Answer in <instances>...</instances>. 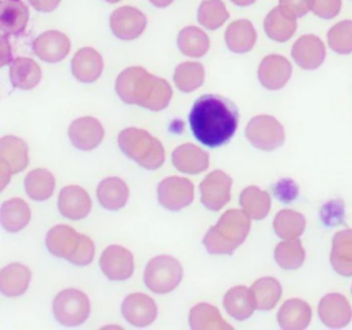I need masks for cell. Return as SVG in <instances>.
<instances>
[{
    "mask_svg": "<svg viewBox=\"0 0 352 330\" xmlns=\"http://www.w3.org/2000/svg\"><path fill=\"white\" fill-rule=\"evenodd\" d=\"M206 72L199 62H184L175 72V82L181 92L190 93L203 85Z\"/></svg>",
    "mask_w": 352,
    "mask_h": 330,
    "instance_id": "cell-40",
    "label": "cell"
},
{
    "mask_svg": "<svg viewBox=\"0 0 352 330\" xmlns=\"http://www.w3.org/2000/svg\"><path fill=\"white\" fill-rule=\"evenodd\" d=\"M240 206L252 219H265L271 209V196L257 186H249L240 194Z\"/></svg>",
    "mask_w": 352,
    "mask_h": 330,
    "instance_id": "cell-34",
    "label": "cell"
},
{
    "mask_svg": "<svg viewBox=\"0 0 352 330\" xmlns=\"http://www.w3.org/2000/svg\"><path fill=\"white\" fill-rule=\"evenodd\" d=\"M29 8L23 0H1L0 26L3 34L8 36L22 35L29 22Z\"/></svg>",
    "mask_w": 352,
    "mask_h": 330,
    "instance_id": "cell-19",
    "label": "cell"
},
{
    "mask_svg": "<svg viewBox=\"0 0 352 330\" xmlns=\"http://www.w3.org/2000/svg\"><path fill=\"white\" fill-rule=\"evenodd\" d=\"M190 327L192 330H231L232 327L222 319L219 311L208 303H199L190 311Z\"/></svg>",
    "mask_w": 352,
    "mask_h": 330,
    "instance_id": "cell-33",
    "label": "cell"
},
{
    "mask_svg": "<svg viewBox=\"0 0 352 330\" xmlns=\"http://www.w3.org/2000/svg\"><path fill=\"white\" fill-rule=\"evenodd\" d=\"M159 203L168 210H181L194 200V185L184 177H168L157 186Z\"/></svg>",
    "mask_w": 352,
    "mask_h": 330,
    "instance_id": "cell-8",
    "label": "cell"
},
{
    "mask_svg": "<svg viewBox=\"0 0 352 330\" xmlns=\"http://www.w3.org/2000/svg\"><path fill=\"white\" fill-rule=\"evenodd\" d=\"M72 43L61 31L50 30L41 34L34 43L32 51L44 62L57 63L69 54Z\"/></svg>",
    "mask_w": 352,
    "mask_h": 330,
    "instance_id": "cell-13",
    "label": "cell"
},
{
    "mask_svg": "<svg viewBox=\"0 0 352 330\" xmlns=\"http://www.w3.org/2000/svg\"><path fill=\"white\" fill-rule=\"evenodd\" d=\"M306 259V252L300 239L284 240L275 249V261L284 270H298Z\"/></svg>",
    "mask_w": 352,
    "mask_h": 330,
    "instance_id": "cell-39",
    "label": "cell"
},
{
    "mask_svg": "<svg viewBox=\"0 0 352 330\" xmlns=\"http://www.w3.org/2000/svg\"><path fill=\"white\" fill-rule=\"evenodd\" d=\"M325 45L316 35H303L293 44L292 57L303 70H316L325 61Z\"/></svg>",
    "mask_w": 352,
    "mask_h": 330,
    "instance_id": "cell-15",
    "label": "cell"
},
{
    "mask_svg": "<svg viewBox=\"0 0 352 330\" xmlns=\"http://www.w3.org/2000/svg\"><path fill=\"white\" fill-rule=\"evenodd\" d=\"M225 39L230 51L234 53H247L256 44L257 32L250 21L238 20L232 22L226 29Z\"/></svg>",
    "mask_w": 352,
    "mask_h": 330,
    "instance_id": "cell-30",
    "label": "cell"
},
{
    "mask_svg": "<svg viewBox=\"0 0 352 330\" xmlns=\"http://www.w3.org/2000/svg\"><path fill=\"white\" fill-rule=\"evenodd\" d=\"M110 26L116 38L122 41H133L144 34L147 19L135 7H120L113 12Z\"/></svg>",
    "mask_w": 352,
    "mask_h": 330,
    "instance_id": "cell-11",
    "label": "cell"
},
{
    "mask_svg": "<svg viewBox=\"0 0 352 330\" xmlns=\"http://www.w3.org/2000/svg\"><path fill=\"white\" fill-rule=\"evenodd\" d=\"M275 194L281 201L289 203L298 195V187L290 179H283V181H280L279 185H276Z\"/></svg>",
    "mask_w": 352,
    "mask_h": 330,
    "instance_id": "cell-49",
    "label": "cell"
},
{
    "mask_svg": "<svg viewBox=\"0 0 352 330\" xmlns=\"http://www.w3.org/2000/svg\"><path fill=\"white\" fill-rule=\"evenodd\" d=\"M56 187L54 175L47 169H35L26 175L25 188L32 200L43 201L53 195Z\"/></svg>",
    "mask_w": 352,
    "mask_h": 330,
    "instance_id": "cell-37",
    "label": "cell"
},
{
    "mask_svg": "<svg viewBox=\"0 0 352 330\" xmlns=\"http://www.w3.org/2000/svg\"><path fill=\"white\" fill-rule=\"evenodd\" d=\"M92 200L80 186H66L58 196V209L69 219L79 221L89 214Z\"/></svg>",
    "mask_w": 352,
    "mask_h": 330,
    "instance_id": "cell-18",
    "label": "cell"
},
{
    "mask_svg": "<svg viewBox=\"0 0 352 330\" xmlns=\"http://www.w3.org/2000/svg\"><path fill=\"white\" fill-rule=\"evenodd\" d=\"M223 306L228 311V315L239 321L249 319L253 315V312L257 309L256 299L252 289L247 288L244 285L230 289L225 294Z\"/></svg>",
    "mask_w": 352,
    "mask_h": 330,
    "instance_id": "cell-27",
    "label": "cell"
},
{
    "mask_svg": "<svg viewBox=\"0 0 352 330\" xmlns=\"http://www.w3.org/2000/svg\"><path fill=\"white\" fill-rule=\"evenodd\" d=\"M79 241H80V234H78L74 228L66 225L53 227L45 237L47 248L53 256L65 258L67 261L76 250Z\"/></svg>",
    "mask_w": 352,
    "mask_h": 330,
    "instance_id": "cell-26",
    "label": "cell"
},
{
    "mask_svg": "<svg viewBox=\"0 0 352 330\" xmlns=\"http://www.w3.org/2000/svg\"><path fill=\"white\" fill-rule=\"evenodd\" d=\"M91 303L87 294L78 289H65L53 300V315L66 327H78L88 319Z\"/></svg>",
    "mask_w": 352,
    "mask_h": 330,
    "instance_id": "cell-5",
    "label": "cell"
},
{
    "mask_svg": "<svg viewBox=\"0 0 352 330\" xmlns=\"http://www.w3.org/2000/svg\"><path fill=\"white\" fill-rule=\"evenodd\" d=\"M306 218L293 209H283L274 219V230L283 240L298 239L305 232Z\"/></svg>",
    "mask_w": 352,
    "mask_h": 330,
    "instance_id": "cell-36",
    "label": "cell"
},
{
    "mask_svg": "<svg viewBox=\"0 0 352 330\" xmlns=\"http://www.w3.org/2000/svg\"><path fill=\"white\" fill-rule=\"evenodd\" d=\"M104 1H107V3H111V4H115V3H118V1H120V0H104Z\"/></svg>",
    "mask_w": 352,
    "mask_h": 330,
    "instance_id": "cell-54",
    "label": "cell"
},
{
    "mask_svg": "<svg viewBox=\"0 0 352 330\" xmlns=\"http://www.w3.org/2000/svg\"><path fill=\"white\" fill-rule=\"evenodd\" d=\"M351 292H352V288H351Z\"/></svg>",
    "mask_w": 352,
    "mask_h": 330,
    "instance_id": "cell-55",
    "label": "cell"
},
{
    "mask_svg": "<svg viewBox=\"0 0 352 330\" xmlns=\"http://www.w3.org/2000/svg\"><path fill=\"white\" fill-rule=\"evenodd\" d=\"M231 1L238 7H248V6H252L256 0H231Z\"/></svg>",
    "mask_w": 352,
    "mask_h": 330,
    "instance_id": "cell-53",
    "label": "cell"
},
{
    "mask_svg": "<svg viewBox=\"0 0 352 330\" xmlns=\"http://www.w3.org/2000/svg\"><path fill=\"white\" fill-rule=\"evenodd\" d=\"M172 1L173 0H150V3L153 6H155L156 8H166L172 4Z\"/></svg>",
    "mask_w": 352,
    "mask_h": 330,
    "instance_id": "cell-52",
    "label": "cell"
},
{
    "mask_svg": "<svg viewBox=\"0 0 352 330\" xmlns=\"http://www.w3.org/2000/svg\"><path fill=\"white\" fill-rule=\"evenodd\" d=\"M172 162L179 172L186 175H199L207 170L209 155L195 144H185L178 146L172 155Z\"/></svg>",
    "mask_w": 352,
    "mask_h": 330,
    "instance_id": "cell-23",
    "label": "cell"
},
{
    "mask_svg": "<svg viewBox=\"0 0 352 330\" xmlns=\"http://www.w3.org/2000/svg\"><path fill=\"white\" fill-rule=\"evenodd\" d=\"M97 197L104 209L118 210L126 204L129 190L123 179L118 177H109L98 185Z\"/></svg>",
    "mask_w": 352,
    "mask_h": 330,
    "instance_id": "cell-31",
    "label": "cell"
},
{
    "mask_svg": "<svg viewBox=\"0 0 352 330\" xmlns=\"http://www.w3.org/2000/svg\"><path fill=\"white\" fill-rule=\"evenodd\" d=\"M342 0H314L312 13L324 20H331L340 14Z\"/></svg>",
    "mask_w": 352,
    "mask_h": 330,
    "instance_id": "cell-47",
    "label": "cell"
},
{
    "mask_svg": "<svg viewBox=\"0 0 352 330\" xmlns=\"http://www.w3.org/2000/svg\"><path fill=\"white\" fill-rule=\"evenodd\" d=\"M10 76L14 88L30 91L42 80V69L32 58L20 57L12 62Z\"/></svg>",
    "mask_w": 352,
    "mask_h": 330,
    "instance_id": "cell-29",
    "label": "cell"
},
{
    "mask_svg": "<svg viewBox=\"0 0 352 330\" xmlns=\"http://www.w3.org/2000/svg\"><path fill=\"white\" fill-rule=\"evenodd\" d=\"M29 3L36 10L44 12V13H50L60 6L61 0H29Z\"/></svg>",
    "mask_w": 352,
    "mask_h": 330,
    "instance_id": "cell-50",
    "label": "cell"
},
{
    "mask_svg": "<svg viewBox=\"0 0 352 330\" xmlns=\"http://www.w3.org/2000/svg\"><path fill=\"white\" fill-rule=\"evenodd\" d=\"M102 124L96 118L85 116L74 120L69 128V137L72 144L83 151H91L98 147L104 140Z\"/></svg>",
    "mask_w": 352,
    "mask_h": 330,
    "instance_id": "cell-14",
    "label": "cell"
},
{
    "mask_svg": "<svg viewBox=\"0 0 352 330\" xmlns=\"http://www.w3.org/2000/svg\"><path fill=\"white\" fill-rule=\"evenodd\" d=\"M100 267L106 278L114 281H124L132 276L135 261L128 249L120 245H110L104 249L101 256Z\"/></svg>",
    "mask_w": 352,
    "mask_h": 330,
    "instance_id": "cell-12",
    "label": "cell"
},
{
    "mask_svg": "<svg viewBox=\"0 0 352 330\" xmlns=\"http://www.w3.org/2000/svg\"><path fill=\"white\" fill-rule=\"evenodd\" d=\"M184 270L176 258L159 256L153 258L145 268V284L151 292L166 294L178 287Z\"/></svg>",
    "mask_w": 352,
    "mask_h": 330,
    "instance_id": "cell-4",
    "label": "cell"
},
{
    "mask_svg": "<svg viewBox=\"0 0 352 330\" xmlns=\"http://www.w3.org/2000/svg\"><path fill=\"white\" fill-rule=\"evenodd\" d=\"M314 0H279L280 7L288 10L297 19L306 16L312 8Z\"/></svg>",
    "mask_w": 352,
    "mask_h": 330,
    "instance_id": "cell-48",
    "label": "cell"
},
{
    "mask_svg": "<svg viewBox=\"0 0 352 330\" xmlns=\"http://www.w3.org/2000/svg\"><path fill=\"white\" fill-rule=\"evenodd\" d=\"M331 51L338 54L352 53V21L344 20L336 23L327 35Z\"/></svg>",
    "mask_w": 352,
    "mask_h": 330,
    "instance_id": "cell-42",
    "label": "cell"
},
{
    "mask_svg": "<svg viewBox=\"0 0 352 330\" xmlns=\"http://www.w3.org/2000/svg\"><path fill=\"white\" fill-rule=\"evenodd\" d=\"M232 179L222 170H214L200 184L201 203L209 210L217 212L231 199Z\"/></svg>",
    "mask_w": 352,
    "mask_h": 330,
    "instance_id": "cell-9",
    "label": "cell"
},
{
    "mask_svg": "<svg viewBox=\"0 0 352 330\" xmlns=\"http://www.w3.org/2000/svg\"><path fill=\"white\" fill-rule=\"evenodd\" d=\"M72 70L79 82H94L104 72V60L96 50L85 47L75 53Z\"/></svg>",
    "mask_w": 352,
    "mask_h": 330,
    "instance_id": "cell-21",
    "label": "cell"
},
{
    "mask_svg": "<svg viewBox=\"0 0 352 330\" xmlns=\"http://www.w3.org/2000/svg\"><path fill=\"white\" fill-rule=\"evenodd\" d=\"M32 210L26 201L14 197L1 206V225L8 232H19L28 226Z\"/></svg>",
    "mask_w": 352,
    "mask_h": 330,
    "instance_id": "cell-32",
    "label": "cell"
},
{
    "mask_svg": "<svg viewBox=\"0 0 352 330\" xmlns=\"http://www.w3.org/2000/svg\"><path fill=\"white\" fill-rule=\"evenodd\" d=\"M321 219L327 226L340 225L344 219V206L340 200H331L321 209Z\"/></svg>",
    "mask_w": 352,
    "mask_h": 330,
    "instance_id": "cell-46",
    "label": "cell"
},
{
    "mask_svg": "<svg viewBox=\"0 0 352 330\" xmlns=\"http://www.w3.org/2000/svg\"><path fill=\"white\" fill-rule=\"evenodd\" d=\"M29 164L26 142L14 135L1 138V188L8 185L12 175L20 173Z\"/></svg>",
    "mask_w": 352,
    "mask_h": 330,
    "instance_id": "cell-7",
    "label": "cell"
},
{
    "mask_svg": "<svg viewBox=\"0 0 352 330\" xmlns=\"http://www.w3.org/2000/svg\"><path fill=\"white\" fill-rule=\"evenodd\" d=\"M331 263L341 276H352V228L341 230L333 237Z\"/></svg>",
    "mask_w": 352,
    "mask_h": 330,
    "instance_id": "cell-24",
    "label": "cell"
},
{
    "mask_svg": "<svg viewBox=\"0 0 352 330\" xmlns=\"http://www.w3.org/2000/svg\"><path fill=\"white\" fill-rule=\"evenodd\" d=\"M263 26L270 39L284 43L289 41L297 30V17L279 6L266 16Z\"/></svg>",
    "mask_w": 352,
    "mask_h": 330,
    "instance_id": "cell-25",
    "label": "cell"
},
{
    "mask_svg": "<svg viewBox=\"0 0 352 330\" xmlns=\"http://www.w3.org/2000/svg\"><path fill=\"white\" fill-rule=\"evenodd\" d=\"M245 135L249 142L263 151L279 148L285 141V131L279 120L270 115H258L250 119Z\"/></svg>",
    "mask_w": 352,
    "mask_h": 330,
    "instance_id": "cell-6",
    "label": "cell"
},
{
    "mask_svg": "<svg viewBox=\"0 0 352 330\" xmlns=\"http://www.w3.org/2000/svg\"><path fill=\"white\" fill-rule=\"evenodd\" d=\"M188 123L199 142L219 147L228 144L238 129V107L226 97L206 94L194 103Z\"/></svg>",
    "mask_w": 352,
    "mask_h": 330,
    "instance_id": "cell-1",
    "label": "cell"
},
{
    "mask_svg": "<svg viewBox=\"0 0 352 330\" xmlns=\"http://www.w3.org/2000/svg\"><path fill=\"white\" fill-rule=\"evenodd\" d=\"M250 289L253 292L257 309L259 311H270L274 309L283 294L281 284L274 278H258Z\"/></svg>",
    "mask_w": 352,
    "mask_h": 330,
    "instance_id": "cell-38",
    "label": "cell"
},
{
    "mask_svg": "<svg viewBox=\"0 0 352 330\" xmlns=\"http://www.w3.org/2000/svg\"><path fill=\"white\" fill-rule=\"evenodd\" d=\"M142 69L144 67H140V66L128 67L124 72H120V75L118 76L115 82V89L123 102L132 104V93L135 88V80L140 72H142Z\"/></svg>",
    "mask_w": 352,
    "mask_h": 330,
    "instance_id": "cell-43",
    "label": "cell"
},
{
    "mask_svg": "<svg viewBox=\"0 0 352 330\" xmlns=\"http://www.w3.org/2000/svg\"><path fill=\"white\" fill-rule=\"evenodd\" d=\"M318 315L325 327L341 329L351 322V305L343 294L329 293L319 302Z\"/></svg>",
    "mask_w": 352,
    "mask_h": 330,
    "instance_id": "cell-10",
    "label": "cell"
},
{
    "mask_svg": "<svg viewBox=\"0 0 352 330\" xmlns=\"http://www.w3.org/2000/svg\"><path fill=\"white\" fill-rule=\"evenodd\" d=\"M32 271L21 263H12L1 270L0 288L7 297H20L30 284Z\"/></svg>",
    "mask_w": 352,
    "mask_h": 330,
    "instance_id": "cell-28",
    "label": "cell"
},
{
    "mask_svg": "<svg viewBox=\"0 0 352 330\" xmlns=\"http://www.w3.org/2000/svg\"><path fill=\"white\" fill-rule=\"evenodd\" d=\"M292 72V65L285 57L279 54H270L259 65V82L266 89L278 91L289 82Z\"/></svg>",
    "mask_w": 352,
    "mask_h": 330,
    "instance_id": "cell-16",
    "label": "cell"
},
{
    "mask_svg": "<svg viewBox=\"0 0 352 330\" xmlns=\"http://www.w3.org/2000/svg\"><path fill=\"white\" fill-rule=\"evenodd\" d=\"M177 44L179 51L192 58L203 57L210 47L207 34L195 26H188L179 31Z\"/></svg>",
    "mask_w": 352,
    "mask_h": 330,
    "instance_id": "cell-35",
    "label": "cell"
},
{
    "mask_svg": "<svg viewBox=\"0 0 352 330\" xmlns=\"http://www.w3.org/2000/svg\"><path fill=\"white\" fill-rule=\"evenodd\" d=\"M250 217L245 210L230 209L219 218L216 228L236 247L241 245L250 231Z\"/></svg>",
    "mask_w": 352,
    "mask_h": 330,
    "instance_id": "cell-22",
    "label": "cell"
},
{
    "mask_svg": "<svg viewBox=\"0 0 352 330\" xmlns=\"http://www.w3.org/2000/svg\"><path fill=\"white\" fill-rule=\"evenodd\" d=\"M94 243L91 237L80 235V241L73 256L69 258V262H72L75 266H87L92 263L94 258Z\"/></svg>",
    "mask_w": 352,
    "mask_h": 330,
    "instance_id": "cell-45",
    "label": "cell"
},
{
    "mask_svg": "<svg viewBox=\"0 0 352 330\" xmlns=\"http://www.w3.org/2000/svg\"><path fill=\"white\" fill-rule=\"evenodd\" d=\"M230 14L222 0H204L197 10V21L209 30H216L228 20Z\"/></svg>",
    "mask_w": 352,
    "mask_h": 330,
    "instance_id": "cell-41",
    "label": "cell"
},
{
    "mask_svg": "<svg viewBox=\"0 0 352 330\" xmlns=\"http://www.w3.org/2000/svg\"><path fill=\"white\" fill-rule=\"evenodd\" d=\"M123 316L128 322L138 328L153 324L157 316V307L154 299L142 293L129 294L122 305Z\"/></svg>",
    "mask_w": 352,
    "mask_h": 330,
    "instance_id": "cell-17",
    "label": "cell"
},
{
    "mask_svg": "<svg viewBox=\"0 0 352 330\" xmlns=\"http://www.w3.org/2000/svg\"><path fill=\"white\" fill-rule=\"evenodd\" d=\"M203 243L207 248L208 253H210V254H228V256H231L235 252V249L238 248L223 235H221L216 226L209 228Z\"/></svg>",
    "mask_w": 352,
    "mask_h": 330,
    "instance_id": "cell-44",
    "label": "cell"
},
{
    "mask_svg": "<svg viewBox=\"0 0 352 330\" xmlns=\"http://www.w3.org/2000/svg\"><path fill=\"white\" fill-rule=\"evenodd\" d=\"M119 147L128 157L148 170L164 164L166 151L162 142L144 129L126 128L118 138Z\"/></svg>",
    "mask_w": 352,
    "mask_h": 330,
    "instance_id": "cell-2",
    "label": "cell"
},
{
    "mask_svg": "<svg viewBox=\"0 0 352 330\" xmlns=\"http://www.w3.org/2000/svg\"><path fill=\"white\" fill-rule=\"evenodd\" d=\"M169 82L142 69L132 93V104H138L151 111H162L172 100Z\"/></svg>",
    "mask_w": 352,
    "mask_h": 330,
    "instance_id": "cell-3",
    "label": "cell"
},
{
    "mask_svg": "<svg viewBox=\"0 0 352 330\" xmlns=\"http://www.w3.org/2000/svg\"><path fill=\"white\" fill-rule=\"evenodd\" d=\"M13 62V54H12L11 44L8 41V35H1V66H6Z\"/></svg>",
    "mask_w": 352,
    "mask_h": 330,
    "instance_id": "cell-51",
    "label": "cell"
},
{
    "mask_svg": "<svg viewBox=\"0 0 352 330\" xmlns=\"http://www.w3.org/2000/svg\"><path fill=\"white\" fill-rule=\"evenodd\" d=\"M311 320V306L302 299L285 300L278 312V322L283 330H305L310 325Z\"/></svg>",
    "mask_w": 352,
    "mask_h": 330,
    "instance_id": "cell-20",
    "label": "cell"
}]
</instances>
